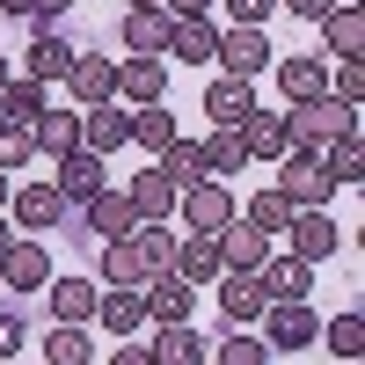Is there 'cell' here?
<instances>
[{"instance_id":"38","label":"cell","mask_w":365,"mask_h":365,"mask_svg":"<svg viewBox=\"0 0 365 365\" xmlns=\"http://www.w3.org/2000/svg\"><path fill=\"white\" fill-rule=\"evenodd\" d=\"M314 344H329L336 358H365V314H358V307H344L336 322H322V336H314Z\"/></svg>"},{"instance_id":"18","label":"cell","mask_w":365,"mask_h":365,"mask_svg":"<svg viewBox=\"0 0 365 365\" xmlns=\"http://www.w3.org/2000/svg\"><path fill=\"white\" fill-rule=\"evenodd\" d=\"M117 96H125L132 110L168 103V73H161V58H125V66H117Z\"/></svg>"},{"instance_id":"6","label":"cell","mask_w":365,"mask_h":365,"mask_svg":"<svg viewBox=\"0 0 365 365\" xmlns=\"http://www.w3.org/2000/svg\"><path fill=\"white\" fill-rule=\"evenodd\" d=\"M44 285H51L44 234H15V249L0 256V292H44Z\"/></svg>"},{"instance_id":"52","label":"cell","mask_w":365,"mask_h":365,"mask_svg":"<svg viewBox=\"0 0 365 365\" xmlns=\"http://www.w3.org/2000/svg\"><path fill=\"white\" fill-rule=\"evenodd\" d=\"M0 8H8V15H29V0H0Z\"/></svg>"},{"instance_id":"43","label":"cell","mask_w":365,"mask_h":365,"mask_svg":"<svg viewBox=\"0 0 365 365\" xmlns=\"http://www.w3.org/2000/svg\"><path fill=\"white\" fill-rule=\"evenodd\" d=\"M336 103H344V110L365 103V58H336Z\"/></svg>"},{"instance_id":"32","label":"cell","mask_w":365,"mask_h":365,"mask_svg":"<svg viewBox=\"0 0 365 365\" xmlns=\"http://www.w3.org/2000/svg\"><path fill=\"white\" fill-rule=\"evenodd\" d=\"M73 73V44L66 37H51V29H37V44H29V81H66Z\"/></svg>"},{"instance_id":"25","label":"cell","mask_w":365,"mask_h":365,"mask_svg":"<svg viewBox=\"0 0 365 365\" xmlns=\"http://www.w3.org/2000/svg\"><path fill=\"white\" fill-rule=\"evenodd\" d=\"M44 292H51V322H96V299H103L96 278H51Z\"/></svg>"},{"instance_id":"40","label":"cell","mask_w":365,"mask_h":365,"mask_svg":"<svg viewBox=\"0 0 365 365\" xmlns=\"http://www.w3.org/2000/svg\"><path fill=\"white\" fill-rule=\"evenodd\" d=\"M132 241L146 249V263H154V270H168V263H175V241H182V234H168V220H146V227H132Z\"/></svg>"},{"instance_id":"20","label":"cell","mask_w":365,"mask_h":365,"mask_svg":"<svg viewBox=\"0 0 365 365\" xmlns=\"http://www.w3.org/2000/svg\"><path fill=\"white\" fill-rule=\"evenodd\" d=\"M58 175H51V190L66 197V205H88L103 190V154H66V161H51Z\"/></svg>"},{"instance_id":"56","label":"cell","mask_w":365,"mask_h":365,"mask_svg":"<svg viewBox=\"0 0 365 365\" xmlns=\"http://www.w3.org/2000/svg\"><path fill=\"white\" fill-rule=\"evenodd\" d=\"M351 365H358V358H351Z\"/></svg>"},{"instance_id":"44","label":"cell","mask_w":365,"mask_h":365,"mask_svg":"<svg viewBox=\"0 0 365 365\" xmlns=\"http://www.w3.org/2000/svg\"><path fill=\"white\" fill-rule=\"evenodd\" d=\"M270 15H278V0H227V22H241V29H263Z\"/></svg>"},{"instance_id":"10","label":"cell","mask_w":365,"mask_h":365,"mask_svg":"<svg viewBox=\"0 0 365 365\" xmlns=\"http://www.w3.org/2000/svg\"><path fill=\"white\" fill-rule=\"evenodd\" d=\"M139 299H146V322H190V307H197V285H182L175 270H154V278L139 285Z\"/></svg>"},{"instance_id":"19","label":"cell","mask_w":365,"mask_h":365,"mask_svg":"<svg viewBox=\"0 0 365 365\" xmlns=\"http://www.w3.org/2000/svg\"><path fill=\"white\" fill-rule=\"evenodd\" d=\"M249 110H256V88L241 81V73H220V81H205V117H212V125H241Z\"/></svg>"},{"instance_id":"24","label":"cell","mask_w":365,"mask_h":365,"mask_svg":"<svg viewBox=\"0 0 365 365\" xmlns=\"http://www.w3.org/2000/svg\"><path fill=\"white\" fill-rule=\"evenodd\" d=\"M132 227H139V212H132V197H125V190H110V182H103V190L88 197V234H103V241H117V234H132Z\"/></svg>"},{"instance_id":"17","label":"cell","mask_w":365,"mask_h":365,"mask_svg":"<svg viewBox=\"0 0 365 365\" xmlns=\"http://www.w3.org/2000/svg\"><path fill=\"white\" fill-rule=\"evenodd\" d=\"M168 270H175L182 285H197V292H205L212 278H220V241H212V234H182V241H175V263H168Z\"/></svg>"},{"instance_id":"15","label":"cell","mask_w":365,"mask_h":365,"mask_svg":"<svg viewBox=\"0 0 365 365\" xmlns=\"http://www.w3.org/2000/svg\"><path fill=\"white\" fill-rule=\"evenodd\" d=\"M29 139H37L44 161L81 154V110H44V117H29Z\"/></svg>"},{"instance_id":"34","label":"cell","mask_w":365,"mask_h":365,"mask_svg":"<svg viewBox=\"0 0 365 365\" xmlns=\"http://www.w3.org/2000/svg\"><path fill=\"white\" fill-rule=\"evenodd\" d=\"M88 358H96V344H88V322H51L44 365H88Z\"/></svg>"},{"instance_id":"55","label":"cell","mask_w":365,"mask_h":365,"mask_svg":"<svg viewBox=\"0 0 365 365\" xmlns=\"http://www.w3.org/2000/svg\"><path fill=\"white\" fill-rule=\"evenodd\" d=\"M0 365H15V358H0Z\"/></svg>"},{"instance_id":"28","label":"cell","mask_w":365,"mask_h":365,"mask_svg":"<svg viewBox=\"0 0 365 365\" xmlns=\"http://www.w3.org/2000/svg\"><path fill=\"white\" fill-rule=\"evenodd\" d=\"M103 278L110 285H146L154 278V263H146V249L132 234H117V241H103Z\"/></svg>"},{"instance_id":"8","label":"cell","mask_w":365,"mask_h":365,"mask_svg":"<svg viewBox=\"0 0 365 365\" xmlns=\"http://www.w3.org/2000/svg\"><path fill=\"white\" fill-rule=\"evenodd\" d=\"M212 58H220V73H241V81H256V73H270V58H278V51H270V37H263V29H220V51H212Z\"/></svg>"},{"instance_id":"21","label":"cell","mask_w":365,"mask_h":365,"mask_svg":"<svg viewBox=\"0 0 365 365\" xmlns=\"http://www.w3.org/2000/svg\"><path fill=\"white\" fill-rule=\"evenodd\" d=\"M96 322L110 329V336H139V329H146V299H139V285H110V292L96 299Z\"/></svg>"},{"instance_id":"13","label":"cell","mask_w":365,"mask_h":365,"mask_svg":"<svg viewBox=\"0 0 365 365\" xmlns=\"http://www.w3.org/2000/svg\"><path fill=\"white\" fill-rule=\"evenodd\" d=\"M241 146H249V161H285L292 154V132H285V117L278 110H249V117H241Z\"/></svg>"},{"instance_id":"35","label":"cell","mask_w":365,"mask_h":365,"mask_svg":"<svg viewBox=\"0 0 365 365\" xmlns=\"http://www.w3.org/2000/svg\"><path fill=\"white\" fill-rule=\"evenodd\" d=\"M314 161H322V175H329V182H358V175H365V139H358V132H344V139H329Z\"/></svg>"},{"instance_id":"46","label":"cell","mask_w":365,"mask_h":365,"mask_svg":"<svg viewBox=\"0 0 365 365\" xmlns=\"http://www.w3.org/2000/svg\"><path fill=\"white\" fill-rule=\"evenodd\" d=\"M22 351V314H0V358Z\"/></svg>"},{"instance_id":"53","label":"cell","mask_w":365,"mask_h":365,"mask_svg":"<svg viewBox=\"0 0 365 365\" xmlns=\"http://www.w3.org/2000/svg\"><path fill=\"white\" fill-rule=\"evenodd\" d=\"M0 88H8V58H0Z\"/></svg>"},{"instance_id":"3","label":"cell","mask_w":365,"mask_h":365,"mask_svg":"<svg viewBox=\"0 0 365 365\" xmlns=\"http://www.w3.org/2000/svg\"><path fill=\"white\" fill-rule=\"evenodd\" d=\"M175 205H182V220H190V234H220L227 220H241V197L227 190L220 175H205V182H190V190H182Z\"/></svg>"},{"instance_id":"23","label":"cell","mask_w":365,"mask_h":365,"mask_svg":"<svg viewBox=\"0 0 365 365\" xmlns=\"http://www.w3.org/2000/svg\"><path fill=\"white\" fill-rule=\"evenodd\" d=\"M220 307H227V322H256L270 299H263V285H256V270H220Z\"/></svg>"},{"instance_id":"49","label":"cell","mask_w":365,"mask_h":365,"mask_svg":"<svg viewBox=\"0 0 365 365\" xmlns=\"http://www.w3.org/2000/svg\"><path fill=\"white\" fill-rule=\"evenodd\" d=\"M110 365H154V358H146L139 344H125V351H110Z\"/></svg>"},{"instance_id":"1","label":"cell","mask_w":365,"mask_h":365,"mask_svg":"<svg viewBox=\"0 0 365 365\" xmlns=\"http://www.w3.org/2000/svg\"><path fill=\"white\" fill-rule=\"evenodd\" d=\"M285 132H292V154H322L329 139H344V132H358V110H344L336 96H314V103H292V117H285Z\"/></svg>"},{"instance_id":"42","label":"cell","mask_w":365,"mask_h":365,"mask_svg":"<svg viewBox=\"0 0 365 365\" xmlns=\"http://www.w3.org/2000/svg\"><path fill=\"white\" fill-rule=\"evenodd\" d=\"M37 161V139H29V125H0V168H22Z\"/></svg>"},{"instance_id":"5","label":"cell","mask_w":365,"mask_h":365,"mask_svg":"<svg viewBox=\"0 0 365 365\" xmlns=\"http://www.w3.org/2000/svg\"><path fill=\"white\" fill-rule=\"evenodd\" d=\"M278 241H285V256H299V263H329V256H336V220H329V205L292 212Z\"/></svg>"},{"instance_id":"54","label":"cell","mask_w":365,"mask_h":365,"mask_svg":"<svg viewBox=\"0 0 365 365\" xmlns=\"http://www.w3.org/2000/svg\"><path fill=\"white\" fill-rule=\"evenodd\" d=\"M132 8H161V0H132Z\"/></svg>"},{"instance_id":"14","label":"cell","mask_w":365,"mask_h":365,"mask_svg":"<svg viewBox=\"0 0 365 365\" xmlns=\"http://www.w3.org/2000/svg\"><path fill=\"white\" fill-rule=\"evenodd\" d=\"M256 285H263V299H307V292H314V263H299V256H278V249H270L263 270H256Z\"/></svg>"},{"instance_id":"36","label":"cell","mask_w":365,"mask_h":365,"mask_svg":"<svg viewBox=\"0 0 365 365\" xmlns=\"http://www.w3.org/2000/svg\"><path fill=\"white\" fill-rule=\"evenodd\" d=\"M51 103H44V81H8V88H0V125H29V117H44Z\"/></svg>"},{"instance_id":"48","label":"cell","mask_w":365,"mask_h":365,"mask_svg":"<svg viewBox=\"0 0 365 365\" xmlns=\"http://www.w3.org/2000/svg\"><path fill=\"white\" fill-rule=\"evenodd\" d=\"M205 8H212V0H161V15H168V22H182V15H205Z\"/></svg>"},{"instance_id":"29","label":"cell","mask_w":365,"mask_h":365,"mask_svg":"<svg viewBox=\"0 0 365 365\" xmlns=\"http://www.w3.org/2000/svg\"><path fill=\"white\" fill-rule=\"evenodd\" d=\"M125 51L132 58H161L168 51V15L161 8H132L125 15Z\"/></svg>"},{"instance_id":"37","label":"cell","mask_w":365,"mask_h":365,"mask_svg":"<svg viewBox=\"0 0 365 365\" xmlns=\"http://www.w3.org/2000/svg\"><path fill=\"white\" fill-rule=\"evenodd\" d=\"M241 220H249L256 234H270V241H278V234H285V220H292V205L278 197V182H263V190H256L249 205H241Z\"/></svg>"},{"instance_id":"50","label":"cell","mask_w":365,"mask_h":365,"mask_svg":"<svg viewBox=\"0 0 365 365\" xmlns=\"http://www.w3.org/2000/svg\"><path fill=\"white\" fill-rule=\"evenodd\" d=\"M15 249V220H8V212H0V256H8Z\"/></svg>"},{"instance_id":"47","label":"cell","mask_w":365,"mask_h":365,"mask_svg":"<svg viewBox=\"0 0 365 365\" xmlns=\"http://www.w3.org/2000/svg\"><path fill=\"white\" fill-rule=\"evenodd\" d=\"M329 8H336V0H285V15H299V22H322Z\"/></svg>"},{"instance_id":"41","label":"cell","mask_w":365,"mask_h":365,"mask_svg":"<svg viewBox=\"0 0 365 365\" xmlns=\"http://www.w3.org/2000/svg\"><path fill=\"white\" fill-rule=\"evenodd\" d=\"M212 351H220V365H270V344L263 336H220Z\"/></svg>"},{"instance_id":"16","label":"cell","mask_w":365,"mask_h":365,"mask_svg":"<svg viewBox=\"0 0 365 365\" xmlns=\"http://www.w3.org/2000/svg\"><path fill=\"white\" fill-rule=\"evenodd\" d=\"M212 51H220V22H212V15H182V22H168V58L205 66Z\"/></svg>"},{"instance_id":"7","label":"cell","mask_w":365,"mask_h":365,"mask_svg":"<svg viewBox=\"0 0 365 365\" xmlns=\"http://www.w3.org/2000/svg\"><path fill=\"white\" fill-rule=\"evenodd\" d=\"M8 220H15V234H51L66 220V197L51 182H22V190H8Z\"/></svg>"},{"instance_id":"4","label":"cell","mask_w":365,"mask_h":365,"mask_svg":"<svg viewBox=\"0 0 365 365\" xmlns=\"http://www.w3.org/2000/svg\"><path fill=\"white\" fill-rule=\"evenodd\" d=\"M278 197H285L292 212H314V205L336 197V182L322 175V161H314V154H285V161H278Z\"/></svg>"},{"instance_id":"2","label":"cell","mask_w":365,"mask_h":365,"mask_svg":"<svg viewBox=\"0 0 365 365\" xmlns=\"http://www.w3.org/2000/svg\"><path fill=\"white\" fill-rule=\"evenodd\" d=\"M256 322H263V344L278 351V358H285V351H307V344L322 336V314L307 307V299H270Z\"/></svg>"},{"instance_id":"11","label":"cell","mask_w":365,"mask_h":365,"mask_svg":"<svg viewBox=\"0 0 365 365\" xmlns=\"http://www.w3.org/2000/svg\"><path fill=\"white\" fill-rule=\"evenodd\" d=\"M73 96V110H96V103H117V66L110 58H88V51H73V73L58 81Z\"/></svg>"},{"instance_id":"27","label":"cell","mask_w":365,"mask_h":365,"mask_svg":"<svg viewBox=\"0 0 365 365\" xmlns=\"http://www.w3.org/2000/svg\"><path fill=\"white\" fill-rule=\"evenodd\" d=\"M154 161H161V175L175 182V190H190V182H205V175H212V168H205V139H182V132L161 146Z\"/></svg>"},{"instance_id":"22","label":"cell","mask_w":365,"mask_h":365,"mask_svg":"<svg viewBox=\"0 0 365 365\" xmlns=\"http://www.w3.org/2000/svg\"><path fill=\"white\" fill-rule=\"evenodd\" d=\"M322 44H329V58H365V8H329L322 15Z\"/></svg>"},{"instance_id":"9","label":"cell","mask_w":365,"mask_h":365,"mask_svg":"<svg viewBox=\"0 0 365 365\" xmlns=\"http://www.w3.org/2000/svg\"><path fill=\"white\" fill-rule=\"evenodd\" d=\"M117 146H132V110H117V103H96V110H81V154H117Z\"/></svg>"},{"instance_id":"26","label":"cell","mask_w":365,"mask_h":365,"mask_svg":"<svg viewBox=\"0 0 365 365\" xmlns=\"http://www.w3.org/2000/svg\"><path fill=\"white\" fill-rule=\"evenodd\" d=\"M125 197H132V212H139V227H146V220H168L182 190H175V182L161 175V161H154L146 175H132V190H125Z\"/></svg>"},{"instance_id":"30","label":"cell","mask_w":365,"mask_h":365,"mask_svg":"<svg viewBox=\"0 0 365 365\" xmlns=\"http://www.w3.org/2000/svg\"><path fill=\"white\" fill-rule=\"evenodd\" d=\"M146 358H154V365H205V358H212V344L197 336L190 322H168V329H161V344L146 351Z\"/></svg>"},{"instance_id":"12","label":"cell","mask_w":365,"mask_h":365,"mask_svg":"<svg viewBox=\"0 0 365 365\" xmlns=\"http://www.w3.org/2000/svg\"><path fill=\"white\" fill-rule=\"evenodd\" d=\"M212 241H220V270H263V256L278 249V241H270V234H256L249 220H227Z\"/></svg>"},{"instance_id":"33","label":"cell","mask_w":365,"mask_h":365,"mask_svg":"<svg viewBox=\"0 0 365 365\" xmlns=\"http://www.w3.org/2000/svg\"><path fill=\"white\" fill-rule=\"evenodd\" d=\"M205 168L220 175V182L249 168V146H241V125H212V139H205Z\"/></svg>"},{"instance_id":"51","label":"cell","mask_w":365,"mask_h":365,"mask_svg":"<svg viewBox=\"0 0 365 365\" xmlns=\"http://www.w3.org/2000/svg\"><path fill=\"white\" fill-rule=\"evenodd\" d=\"M8 190H15V182H8V168H0V212H8Z\"/></svg>"},{"instance_id":"45","label":"cell","mask_w":365,"mask_h":365,"mask_svg":"<svg viewBox=\"0 0 365 365\" xmlns=\"http://www.w3.org/2000/svg\"><path fill=\"white\" fill-rule=\"evenodd\" d=\"M66 8H73V0H29V15H22V22H37V29H51V22L66 15Z\"/></svg>"},{"instance_id":"31","label":"cell","mask_w":365,"mask_h":365,"mask_svg":"<svg viewBox=\"0 0 365 365\" xmlns=\"http://www.w3.org/2000/svg\"><path fill=\"white\" fill-rule=\"evenodd\" d=\"M270 66H278V88H285L292 103L329 96V66H322V58H270Z\"/></svg>"},{"instance_id":"39","label":"cell","mask_w":365,"mask_h":365,"mask_svg":"<svg viewBox=\"0 0 365 365\" xmlns=\"http://www.w3.org/2000/svg\"><path fill=\"white\" fill-rule=\"evenodd\" d=\"M132 139L146 146V154H161V146L175 139V117H168V103H146V110H132Z\"/></svg>"}]
</instances>
